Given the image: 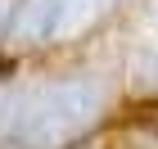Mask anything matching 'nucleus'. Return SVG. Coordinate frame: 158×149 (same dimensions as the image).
I'll return each instance as SVG.
<instances>
[{"label": "nucleus", "mask_w": 158, "mask_h": 149, "mask_svg": "<svg viewBox=\"0 0 158 149\" xmlns=\"http://www.w3.org/2000/svg\"><path fill=\"white\" fill-rule=\"evenodd\" d=\"M104 113V86L95 77H63L41 90L18 95V109L9 118L5 136L23 149H63L86 136Z\"/></svg>", "instance_id": "obj_1"}, {"label": "nucleus", "mask_w": 158, "mask_h": 149, "mask_svg": "<svg viewBox=\"0 0 158 149\" xmlns=\"http://www.w3.org/2000/svg\"><path fill=\"white\" fill-rule=\"evenodd\" d=\"M68 36V0H23L9 18V41L14 45H50Z\"/></svg>", "instance_id": "obj_2"}, {"label": "nucleus", "mask_w": 158, "mask_h": 149, "mask_svg": "<svg viewBox=\"0 0 158 149\" xmlns=\"http://www.w3.org/2000/svg\"><path fill=\"white\" fill-rule=\"evenodd\" d=\"M113 5H118V0H68V36H73V32H81L86 23L104 18Z\"/></svg>", "instance_id": "obj_3"}, {"label": "nucleus", "mask_w": 158, "mask_h": 149, "mask_svg": "<svg viewBox=\"0 0 158 149\" xmlns=\"http://www.w3.org/2000/svg\"><path fill=\"white\" fill-rule=\"evenodd\" d=\"M140 86H145L149 95H158V45L140 59Z\"/></svg>", "instance_id": "obj_4"}, {"label": "nucleus", "mask_w": 158, "mask_h": 149, "mask_svg": "<svg viewBox=\"0 0 158 149\" xmlns=\"http://www.w3.org/2000/svg\"><path fill=\"white\" fill-rule=\"evenodd\" d=\"M5 14H9V5H5V0H0V23H5Z\"/></svg>", "instance_id": "obj_5"}]
</instances>
